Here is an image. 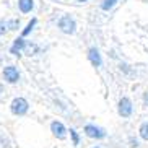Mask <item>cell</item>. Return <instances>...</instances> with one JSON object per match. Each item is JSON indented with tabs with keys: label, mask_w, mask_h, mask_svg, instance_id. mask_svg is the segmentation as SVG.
<instances>
[{
	"label": "cell",
	"mask_w": 148,
	"mask_h": 148,
	"mask_svg": "<svg viewBox=\"0 0 148 148\" xmlns=\"http://www.w3.org/2000/svg\"><path fill=\"white\" fill-rule=\"evenodd\" d=\"M143 106H145V108H148V91L143 93Z\"/></svg>",
	"instance_id": "9a60e30c"
},
{
	"label": "cell",
	"mask_w": 148,
	"mask_h": 148,
	"mask_svg": "<svg viewBox=\"0 0 148 148\" xmlns=\"http://www.w3.org/2000/svg\"><path fill=\"white\" fill-rule=\"evenodd\" d=\"M130 147H132V148H138V147H140L138 140H137V138H130Z\"/></svg>",
	"instance_id": "5bb4252c"
},
{
	"label": "cell",
	"mask_w": 148,
	"mask_h": 148,
	"mask_svg": "<svg viewBox=\"0 0 148 148\" xmlns=\"http://www.w3.org/2000/svg\"><path fill=\"white\" fill-rule=\"evenodd\" d=\"M138 135H140V138H142V140L148 142V121L140 124V127H138Z\"/></svg>",
	"instance_id": "30bf717a"
},
{
	"label": "cell",
	"mask_w": 148,
	"mask_h": 148,
	"mask_svg": "<svg viewBox=\"0 0 148 148\" xmlns=\"http://www.w3.org/2000/svg\"><path fill=\"white\" fill-rule=\"evenodd\" d=\"M119 0H103L101 2V10H104V12H109V10H112L116 5H117Z\"/></svg>",
	"instance_id": "8fae6325"
},
{
	"label": "cell",
	"mask_w": 148,
	"mask_h": 148,
	"mask_svg": "<svg viewBox=\"0 0 148 148\" xmlns=\"http://www.w3.org/2000/svg\"><path fill=\"white\" fill-rule=\"evenodd\" d=\"M85 134H86V137H90V138H96V140H103L106 138V130L103 129V127H98L95 125V124H88V125H85Z\"/></svg>",
	"instance_id": "3957f363"
},
{
	"label": "cell",
	"mask_w": 148,
	"mask_h": 148,
	"mask_svg": "<svg viewBox=\"0 0 148 148\" xmlns=\"http://www.w3.org/2000/svg\"><path fill=\"white\" fill-rule=\"evenodd\" d=\"M117 112L122 119H129L134 114V104H132L130 98L127 96H122L119 99V104H117Z\"/></svg>",
	"instance_id": "6da1fadb"
},
{
	"label": "cell",
	"mask_w": 148,
	"mask_h": 148,
	"mask_svg": "<svg viewBox=\"0 0 148 148\" xmlns=\"http://www.w3.org/2000/svg\"><path fill=\"white\" fill-rule=\"evenodd\" d=\"M77 2H80V3H83V2H88V0H77Z\"/></svg>",
	"instance_id": "e0dca14e"
},
{
	"label": "cell",
	"mask_w": 148,
	"mask_h": 148,
	"mask_svg": "<svg viewBox=\"0 0 148 148\" xmlns=\"http://www.w3.org/2000/svg\"><path fill=\"white\" fill-rule=\"evenodd\" d=\"M23 47H26V41L23 39V38H18V39H15L13 46H12V49H10V52L15 54V56H18V52H20Z\"/></svg>",
	"instance_id": "9c48e42d"
},
{
	"label": "cell",
	"mask_w": 148,
	"mask_h": 148,
	"mask_svg": "<svg viewBox=\"0 0 148 148\" xmlns=\"http://www.w3.org/2000/svg\"><path fill=\"white\" fill-rule=\"evenodd\" d=\"M93 148H101V147H93Z\"/></svg>",
	"instance_id": "ac0fdd59"
},
{
	"label": "cell",
	"mask_w": 148,
	"mask_h": 148,
	"mask_svg": "<svg viewBox=\"0 0 148 148\" xmlns=\"http://www.w3.org/2000/svg\"><path fill=\"white\" fill-rule=\"evenodd\" d=\"M59 28H60L62 33H65V34H73L75 31H77V23L75 20L70 15H64V16L59 20Z\"/></svg>",
	"instance_id": "7a4b0ae2"
},
{
	"label": "cell",
	"mask_w": 148,
	"mask_h": 148,
	"mask_svg": "<svg viewBox=\"0 0 148 148\" xmlns=\"http://www.w3.org/2000/svg\"><path fill=\"white\" fill-rule=\"evenodd\" d=\"M18 7L23 13H29L34 8V0H18Z\"/></svg>",
	"instance_id": "ba28073f"
},
{
	"label": "cell",
	"mask_w": 148,
	"mask_h": 148,
	"mask_svg": "<svg viewBox=\"0 0 148 148\" xmlns=\"http://www.w3.org/2000/svg\"><path fill=\"white\" fill-rule=\"evenodd\" d=\"M51 130H52V134L56 135L59 140H64L67 137V129H65V125L62 124V122H59V121H54L52 124H51Z\"/></svg>",
	"instance_id": "5b68a950"
},
{
	"label": "cell",
	"mask_w": 148,
	"mask_h": 148,
	"mask_svg": "<svg viewBox=\"0 0 148 148\" xmlns=\"http://www.w3.org/2000/svg\"><path fill=\"white\" fill-rule=\"evenodd\" d=\"M70 137H72L73 145H78L80 143V135L77 134V130H75V129H70Z\"/></svg>",
	"instance_id": "4fadbf2b"
},
{
	"label": "cell",
	"mask_w": 148,
	"mask_h": 148,
	"mask_svg": "<svg viewBox=\"0 0 148 148\" xmlns=\"http://www.w3.org/2000/svg\"><path fill=\"white\" fill-rule=\"evenodd\" d=\"M88 59H90V62H91L95 67L103 65V57H101L99 51L96 47H90V51H88Z\"/></svg>",
	"instance_id": "52a82bcc"
},
{
	"label": "cell",
	"mask_w": 148,
	"mask_h": 148,
	"mask_svg": "<svg viewBox=\"0 0 148 148\" xmlns=\"http://www.w3.org/2000/svg\"><path fill=\"white\" fill-rule=\"evenodd\" d=\"M3 77H5V80L8 83H16L18 80H20V73H18V70L15 69V67H5V70H3Z\"/></svg>",
	"instance_id": "8992f818"
},
{
	"label": "cell",
	"mask_w": 148,
	"mask_h": 148,
	"mask_svg": "<svg viewBox=\"0 0 148 148\" xmlns=\"http://www.w3.org/2000/svg\"><path fill=\"white\" fill-rule=\"evenodd\" d=\"M34 25H36V18H33V20H31V21L26 25V28L23 29V36H28V34H29L31 29H33V26H34Z\"/></svg>",
	"instance_id": "7c38bea8"
},
{
	"label": "cell",
	"mask_w": 148,
	"mask_h": 148,
	"mask_svg": "<svg viewBox=\"0 0 148 148\" xmlns=\"http://www.w3.org/2000/svg\"><path fill=\"white\" fill-rule=\"evenodd\" d=\"M3 26H7V23H3V21H2V23H0V34H2V33H3V29H5Z\"/></svg>",
	"instance_id": "2e32d148"
},
{
	"label": "cell",
	"mask_w": 148,
	"mask_h": 148,
	"mask_svg": "<svg viewBox=\"0 0 148 148\" xmlns=\"http://www.w3.org/2000/svg\"><path fill=\"white\" fill-rule=\"evenodd\" d=\"M28 101L23 99V98H15L13 101H12V112L15 114V116H23V114L28 112Z\"/></svg>",
	"instance_id": "277c9868"
}]
</instances>
